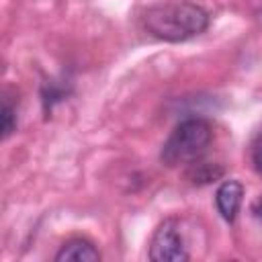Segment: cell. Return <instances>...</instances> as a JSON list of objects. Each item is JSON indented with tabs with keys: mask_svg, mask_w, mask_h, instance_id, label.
Masks as SVG:
<instances>
[{
	"mask_svg": "<svg viewBox=\"0 0 262 262\" xmlns=\"http://www.w3.org/2000/svg\"><path fill=\"white\" fill-rule=\"evenodd\" d=\"M252 213H254V217L262 219V194L256 196V201L252 203Z\"/></svg>",
	"mask_w": 262,
	"mask_h": 262,
	"instance_id": "8",
	"label": "cell"
},
{
	"mask_svg": "<svg viewBox=\"0 0 262 262\" xmlns=\"http://www.w3.org/2000/svg\"><path fill=\"white\" fill-rule=\"evenodd\" d=\"M213 139V129L205 119H186L170 133L166 143L162 145L160 160L166 166L192 164L199 160Z\"/></svg>",
	"mask_w": 262,
	"mask_h": 262,
	"instance_id": "2",
	"label": "cell"
},
{
	"mask_svg": "<svg viewBox=\"0 0 262 262\" xmlns=\"http://www.w3.org/2000/svg\"><path fill=\"white\" fill-rule=\"evenodd\" d=\"M143 29L168 43L188 41L209 27V14L203 6L188 0H168L149 6L141 16Z\"/></svg>",
	"mask_w": 262,
	"mask_h": 262,
	"instance_id": "1",
	"label": "cell"
},
{
	"mask_svg": "<svg viewBox=\"0 0 262 262\" xmlns=\"http://www.w3.org/2000/svg\"><path fill=\"white\" fill-rule=\"evenodd\" d=\"M55 260L57 262H98L100 252L88 239L72 237L59 248V252L55 254Z\"/></svg>",
	"mask_w": 262,
	"mask_h": 262,
	"instance_id": "5",
	"label": "cell"
},
{
	"mask_svg": "<svg viewBox=\"0 0 262 262\" xmlns=\"http://www.w3.org/2000/svg\"><path fill=\"white\" fill-rule=\"evenodd\" d=\"M149 260H154V262H184V260H188L176 219H164L158 225V229L154 231V237L149 244Z\"/></svg>",
	"mask_w": 262,
	"mask_h": 262,
	"instance_id": "3",
	"label": "cell"
},
{
	"mask_svg": "<svg viewBox=\"0 0 262 262\" xmlns=\"http://www.w3.org/2000/svg\"><path fill=\"white\" fill-rule=\"evenodd\" d=\"M250 158H252V166L254 170L262 176V135H258L250 147Z\"/></svg>",
	"mask_w": 262,
	"mask_h": 262,
	"instance_id": "7",
	"label": "cell"
},
{
	"mask_svg": "<svg viewBox=\"0 0 262 262\" xmlns=\"http://www.w3.org/2000/svg\"><path fill=\"white\" fill-rule=\"evenodd\" d=\"M242 199H244V186L237 180H225L217 188V192H215V205H217L219 215L227 223H233L235 221V217L239 213V207H242Z\"/></svg>",
	"mask_w": 262,
	"mask_h": 262,
	"instance_id": "4",
	"label": "cell"
},
{
	"mask_svg": "<svg viewBox=\"0 0 262 262\" xmlns=\"http://www.w3.org/2000/svg\"><path fill=\"white\" fill-rule=\"evenodd\" d=\"M16 127V121H14V108L4 100L2 104V137L6 139Z\"/></svg>",
	"mask_w": 262,
	"mask_h": 262,
	"instance_id": "6",
	"label": "cell"
}]
</instances>
